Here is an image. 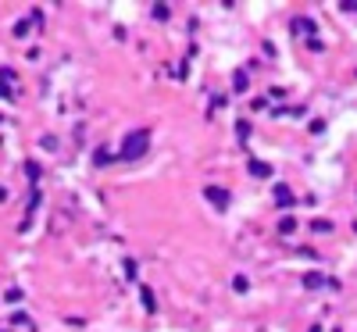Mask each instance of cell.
<instances>
[{
  "label": "cell",
  "mask_w": 357,
  "mask_h": 332,
  "mask_svg": "<svg viewBox=\"0 0 357 332\" xmlns=\"http://www.w3.org/2000/svg\"><path fill=\"white\" fill-rule=\"evenodd\" d=\"M146 143H151V133H146V129L129 133V136H126V143H122V158H126V161L143 158V154H146Z\"/></svg>",
  "instance_id": "1"
},
{
  "label": "cell",
  "mask_w": 357,
  "mask_h": 332,
  "mask_svg": "<svg viewBox=\"0 0 357 332\" xmlns=\"http://www.w3.org/2000/svg\"><path fill=\"white\" fill-rule=\"evenodd\" d=\"M204 197L211 200V204H218V207H229V193H225V190H218V186H207V190H204Z\"/></svg>",
  "instance_id": "2"
},
{
  "label": "cell",
  "mask_w": 357,
  "mask_h": 332,
  "mask_svg": "<svg viewBox=\"0 0 357 332\" xmlns=\"http://www.w3.org/2000/svg\"><path fill=\"white\" fill-rule=\"evenodd\" d=\"M275 200H279V207H289L293 204V193L286 186H275Z\"/></svg>",
  "instance_id": "3"
},
{
  "label": "cell",
  "mask_w": 357,
  "mask_h": 332,
  "mask_svg": "<svg viewBox=\"0 0 357 332\" xmlns=\"http://www.w3.org/2000/svg\"><path fill=\"white\" fill-rule=\"evenodd\" d=\"M293 29H296V33H314V25H311L307 18H296V22H293Z\"/></svg>",
  "instance_id": "4"
},
{
  "label": "cell",
  "mask_w": 357,
  "mask_h": 332,
  "mask_svg": "<svg viewBox=\"0 0 357 332\" xmlns=\"http://www.w3.org/2000/svg\"><path fill=\"white\" fill-rule=\"evenodd\" d=\"M250 172H254V175H272V168L261 165V161H250Z\"/></svg>",
  "instance_id": "5"
},
{
  "label": "cell",
  "mask_w": 357,
  "mask_h": 332,
  "mask_svg": "<svg viewBox=\"0 0 357 332\" xmlns=\"http://www.w3.org/2000/svg\"><path fill=\"white\" fill-rule=\"evenodd\" d=\"M321 282H325V279H321V276H307V279H304V286H307V289H318V286H321Z\"/></svg>",
  "instance_id": "6"
},
{
  "label": "cell",
  "mask_w": 357,
  "mask_h": 332,
  "mask_svg": "<svg viewBox=\"0 0 357 332\" xmlns=\"http://www.w3.org/2000/svg\"><path fill=\"white\" fill-rule=\"evenodd\" d=\"M143 304H146V311H154V293L151 289H143Z\"/></svg>",
  "instance_id": "7"
},
{
  "label": "cell",
  "mask_w": 357,
  "mask_h": 332,
  "mask_svg": "<svg viewBox=\"0 0 357 332\" xmlns=\"http://www.w3.org/2000/svg\"><path fill=\"white\" fill-rule=\"evenodd\" d=\"M311 229H314V232H329V229H333V222H311Z\"/></svg>",
  "instance_id": "8"
},
{
  "label": "cell",
  "mask_w": 357,
  "mask_h": 332,
  "mask_svg": "<svg viewBox=\"0 0 357 332\" xmlns=\"http://www.w3.org/2000/svg\"><path fill=\"white\" fill-rule=\"evenodd\" d=\"M236 89H240V93L247 89V75H243V72H236Z\"/></svg>",
  "instance_id": "9"
},
{
  "label": "cell",
  "mask_w": 357,
  "mask_h": 332,
  "mask_svg": "<svg viewBox=\"0 0 357 332\" xmlns=\"http://www.w3.org/2000/svg\"><path fill=\"white\" fill-rule=\"evenodd\" d=\"M340 8H343V11H350V15H357V0H343Z\"/></svg>",
  "instance_id": "10"
},
{
  "label": "cell",
  "mask_w": 357,
  "mask_h": 332,
  "mask_svg": "<svg viewBox=\"0 0 357 332\" xmlns=\"http://www.w3.org/2000/svg\"><path fill=\"white\" fill-rule=\"evenodd\" d=\"M154 18H168V8L165 4H154Z\"/></svg>",
  "instance_id": "11"
}]
</instances>
